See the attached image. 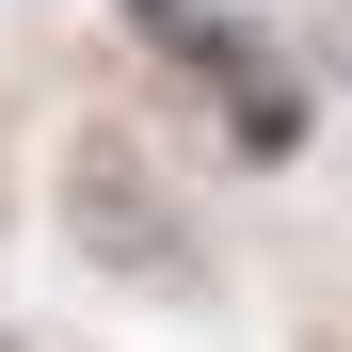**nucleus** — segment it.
<instances>
[{"label": "nucleus", "mask_w": 352, "mask_h": 352, "mask_svg": "<svg viewBox=\"0 0 352 352\" xmlns=\"http://www.w3.org/2000/svg\"><path fill=\"white\" fill-rule=\"evenodd\" d=\"M65 224H80L96 256H129V272H176V224H160V192H144V160H129V144H80Z\"/></svg>", "instance_id": "nucleus-1"}]
</instances>
